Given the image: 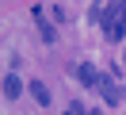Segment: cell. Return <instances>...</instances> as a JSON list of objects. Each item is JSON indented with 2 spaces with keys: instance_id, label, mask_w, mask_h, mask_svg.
<instances>
[{
  "instance_id": "obj_6",
  "label": "cell",
  "mask_w": 126,
  "mask_h": 115,
  "mask_svg": "<svg viewBox=\"0 0 126 115\" xmlns=\"http://www.w3.org/2000/svg\"><path fill=\"white\" fill-rule=\"evenodd\" d=\"M34 15H38V31H42V38H46V42H54V38H57V31L50 27L46 19H42V12H34Z\"/></svg>"
},
{
  "instance_id": "obj_3",
  "label": "cell",
  "mask_w": 126,
  "mask_h": 115,
  "mask_svg": "<svg viewBox=\"0 0 126 115\" xmlns=\"http://www.w3.org/2000/svg\"><path fill=\"white\" fill-rule=\"evenodd\" d=\"M77 77H80V84H84V88H95V84H99V73H95L88 61H84V65H77Z\"/></svg>"
},
{
  "instance_id": "obj_5",
  "label": "cell",
  "mask_w": 126,
  "mask_h": 115,
  "mask_svg": "<svg viewBox=\"0 0 126 115\" xmlns=\"http://www.w3.org/2000/svg\"><path fill=\"white\" fill-rule=\"evenodd\" d=\"M31 96H34V100H38V104H42V107H46V104H50V88H46V84H42V81H31Z\"/></svg>"
},
{
  "instance_id": "obj_7",
  "label": "cell",
  "mask_w": 126,
  "mask_h": 115,
  "mask_svg": "<svg viewBox=\"0 0 126 115\" xmlns=\"http://www.w3.org/2000/svg\"><path fill=\"white\" fill-rule=\"evenodd\" d=\"M65 115H88V107H84V104H69V111H65Z\"/></svg>"
},
{
  "instance_id": "obj_1",
  "label": "cell",
  "mask_w": 126,
  "mask_h": 115,
  "mask_svg": "<svg viewBox=\"0 0 126 115\" xmlns=\"http://www.w3.org/2000/svg\"><path fill=\"white\" fill-rule=\"evenodd\" d=\"M103 35H107L111 42H122V35H126V23L118 19V4H107V12H103Z\"/></svg>"
},
{
  "instance_id": "obj_4",
  "label": "cell",
  "mask_w": 126,
  "mask_h": 115,
  "mask_svg": "<svg viewBox=\"0 0 126 115\" xmlns=\"http://www.w3.org/2000/svg\"><path fill=\"white\" fill-rule=\"evenodd\" d=\"M19 92H23V84H19V77H16V73H8V77H4V96H8V100H16Z\"/></svg>"
},
{
  "instance_id": "obj_8",
  "label": "cell",
  "mask_w": 126,
  "mask_h": 115,
  "mask_svg": "<svg viewBox=\"0 0 126 115\" xmlns=\"http://www.w3.org/2000/svg\"><path fill=\"white\" fill-rule=\"evenodd\" d=\"M118 19L126 23V0H118Z\"/></svg>"
},
{
  "instance_id": "obj_2",
  "label": "cell",
  "mask_w": 126,
  "mask_h": 115,
  "mask_svg": "<svg viewBox=\"0 0 126 115\" xmlns=\"http://www.w3.org/2000/svg\"><path fill=\"white\" fill-rule=\"evenodd\" d=\"M99 88H103V100H107V104H122V100H126V88L115 81V77H103Z\"/></svg>"
}]
</instances>
